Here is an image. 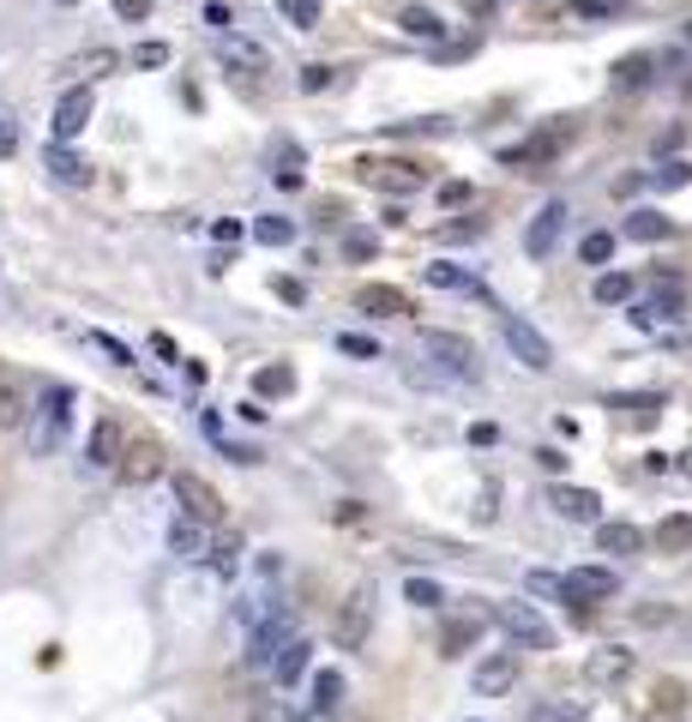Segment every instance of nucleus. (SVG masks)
I'll list each match as a JSON object with an SVG mask.
<instances>
[{"label":"nucleus","mask_w":692,"mask_h":722,"mask_svg":"<svg viewBox=\"0 0 692 722\" xmlns=\"http://www.w3.org/2000/svg\"><path fill=\"white\" fill-rule=\"evenodd\" d=\"M416 343H421V355H440V368L409 361V385H476L482 380V361L470 338H458V331H416Z\"/></svg>","instance_id":"f257e3e1"},{"label":"nucleus","mask_w":692,"mask_h":722,"mask_svg":"<svg viewBox=\"0 0 692 722\" xmlns=\"http://www.w3.org/2000/svg\"><path fill=\"white\" fill-rule=\"evenodd\" d=\"M73 428V385H43V392L31 397V416H24V446H31V458H55L61 440H67Z\"/></svg>","instance_id":"f03ea898"},{"label":"nucleus","mask_w":692,"mask_h":722,"mask_svg":"<svg viewBox=\"0 0 692 722\" xmlns=\"http://www.w3.org/2000/svg\"><path fill=\"white\" fill-rule=\"evenodd\" d=\"M488 621L506 632L512 650H554V626H548L542 614L530 609V602H494Z\"/></svg>","instance_id":"7ed1b4c3"},{"label":"nucleus","mask_w":692,"mask_h":722,"mask_svg":"<svg viewBox=\"0 0 692 722\" xmlns=\"http://www.w3.org/2000/svg\"><path fill=\"white\" fill-rule=\"evenodd\" d=\"M499 338H506L512 361H524L530 373H548V368H554V343H548L524 314H499Z\"/></svg>","instance_id":"20e7f679"},{"label":"nucleus","mask_w":692,"mask_h":722,"mask_svg":"<svg viewBox=\"0 0 692 722\" xmlns=\"http://www.w3.org/2000/svg\"><path fill=\"white\" fill-rule=\"evenodd\" d=\"M169 488H175V506H182L187 518H199L205 530H211V524H223V500H217V488L205 482V475L175 470V475H169Z\"/></svg>","instance_id":"39448f33"},{"label":"nucleus","mask_w":692,"mask_h":722,"mask_svg":"<svg viewBox=\"0 0 692 722\" xmlns=\"http://www.w3.org/2000/svg\"><path fill=\"white\" fill-rule=\"evenodd\" d=\"M560 578H567V609H596V602L620 597V578H614L608 566H572V572H560Z\"/></svg>","instance_id":"423d86ee"},{"label":"nucleus","mask_w":692,"mask_h":722,"mask_svg":"<svg viewBox=\"0 0 692 722\" xmlns=\"http://www.w3.org/2000/svg\"><path fill=\"white\" fill-rule=\"evenodd\" d=\"M681 314H686V289H681V277H669L657 295L633 302V326H638V331H662V326H674Z\"/></svg>","instance_id":"0eeeda50"},{"label":"nucleus","mask_w":692,"mask_h":722,"mask_svg":"<svg viewBox=\"0 0 692 722\" xmlns=\"http://www.w3.org/2000/svg\"><path fill=\"white\" fill-rule=\"evenodd\" d=\"M567 199H548L542 211L530 217V229H524V253L530 260H554V248H560V236H567Z\"/></svg>","instance_id":"6e6552de"},{"label":"nucleus","mask_w":692,"mask_h":722,"mask_svg":"<svg viewBox=\"0 0 692 722\" xmlns=\"http://www.w3.org/2000/svg\"><path fill=\"white\" fill-rule=\"evenodd\" d=\"M91 109H97V97H91V85H73V90H61V102H55V121H48V133H55V145H73V139L91 127Z\"/></svg>","instance_id":"1a4fd4ad"},{"label":"nucleus","mask_w":692,"mask_h":722,"mask_svg":"<svg viewBox=\"0 0 692 722\" xmlns=\"http://www.w3.org/2000/svg\"><path fill=\"white\" fill-rule=\"evenodd\" d=\"M289 638H296V614L277 609L272 621L253 626V638H248V668H272V663H277V650H284Z\"/></svg>","instance_id":"9d476101"},{"label":"nucleus","mask_w":692,"mask_h":722,"mask_svg":"<svg viewBox=\"0 0 692 722\" xmlns=\"http://www.w3.org/2000/svg\"><path fill=\"white\" fill-rule=\"evenodd\" d=\"M548 512H554V518H567V524H602V494L554 482V488H548Z\"/></svg>","instance_id":"9b49d317"},{"label":"nucleus","mask_w":692,"mask_h":722,"mask_svg":"<svg viewBox=\"0 0 692 722\" xmlns=\"http://www.w3.org/2000/svg\"><path fill=\"white\" fill-rule=\"evenodd\" d=\"M367 632H374V584L350 590V602H343V614H338V644L343 650H355Z\"/></svg>","instance_id":"f8f14e48"},{"label":"nucleus","mask_w":692,"mask_h":722,"mask_svg":"<svg viewBox=\"0 0 692 722\" xmlns=\"http://www.w3.org/2000/svg\"><path fill=\"white\" fill-rule=\"evenodd\" d=\"M512 680H518V650H494V656H482L476 663V675H470V687L482 692V699H499V692H512Z\"/></svg>","instance_id":"ddd939ff"},{"label":"nucleus","mask_w":692,"mask_h":722,"mask_svg":"<svg viewBox=\"0 0 692 722\" xmlns=\"http://www.w3.org/2000/svg\"><path fill=\"white\" fill-rule=\"evenodd\" d=\"M650 79H657V55H650V48L620 55V61L608 67V90H614V97H633V90H645Z\"/></svg>","instance_id":"4468645a"},{"label":"nucleus","mask_w":692,"mask_h":722,"mask_svg":"<svg viewBox=\"0 0 692 722\" xmlns=\"http://www.w3.org/2000/svg\"><path fill=\"white\" fill-rule=\"evenodd\" d=\"M114 470H121V482H127V488H145V482H157V475H163V446H157V440H139V446H127Z\"/></svg>","instance_id":"2eb2a0df"},{"label":"nucleus","mask_w":692,"mask_h":722,"mask_svg":"<svg viewBox=\"0 0 692 722\" xmlns=\"http://www.w3.org/2000/svg\"><path fill=\"white\" fill-rule=\"evenodd\" d=\"M567 133H572V127H542V133H530L524 145L506 151V169H536V163H548L560 145H567Z\"/></svg>","instance_id":"dca6fc26"},{"label":"nucleus","mask_w":692,"mask_h":722,"mask_svg":"<svg viewBox=\"0 0 692 722\" xmlns=\"http://www.w3.org/2000/svg\"><path fill=\"white\" fill-rule=\"evenodd\" d=\"M217 61H223L229 73H272V55H265L260 43H248V36H235V31L217 36Z\"/></svg>","instance_id":"f3484780"},{"label":"nucleus","mask_w":692,"mask_h":722,"mask_svg":"<svg viewBox=\"0 0 692 722\" xmlns=\"http://www.w3.org/2000/svg\"><path fill=\"white\" fill-rule=\"evenodd\" d=\"M121 451H127L121 422H109V416H102L97 428H91V440H85V463H91V470H114V463H121Z\"/></svg>","instance_id":"a211bd4d"},{"label":"nucleus","mask_w":692,"mask_h":722,"mask_svg":"<svg viewBox=\"0 0 692 722\" xmlns=\"http://www.w3.org/2000/svg\"><path fill=\"white\" fill-rule=\"evenodd\" d=\"M355 307L374 314V319H404L409 314V295L392 289V283H362V289H355Z\"/></svg>","instance_id":"6ab92c4d"},{"label":"nucleus","mask_w":692,"mask_h":722,"mask_svg":"<svg viewBox=\"0 0 692 722\" xmlns=\"http://www.w3.org/2000/svg\"><path fill=\"white\" fill-rule=\"evenodd\" d=\"M205 548H211L205 524L187 518V512H175V518H169V554H175V560H205Z\"/></svg>","instance_id":"aec40b11"},{"label":"nucleus","mask_w":692,"mask_h":722,"mask_svg":"<svg viewBox=\"0 0 692 722\" xmlns=\"http://www.w3.org/2000/svg\"><path fill=\"white\" fill-rule=\"evenodd\" d=\"M43 169L61 180V187H91V163L79 157V151H67V145H48L43 151Z\"/></svg>","instance_id":"412c9836"},{"label":"nucleus","mask_w":692,"mask_h":722,"mask_svg":"<svg viewBox=\"0 0 692 722\" xmlns=\"http://www.w3.org/2000/svg\"><path fill=\"white\" fill-rule=\"evenodd\" d=\"M307 663H314V644H307L301 632H296V638H289L284 650H277V663H272V680H277V687H296V680L307 675Z\"/></svg>","instance_id":"4be33fe9"},{"label":"nucleus","mask_w":692,"mask_h":722,"mask_svg":"<svg viewBox=\"0 0 692 722\" xmlns=\"http://www.w3.org/2000/svg\"><path fill=\"white\" fill-rule=\"evenodd\" d=\"M428 283H433V289H452V295H482V277L470 265H458V260H433L428 265Z\"/></svg>","instance_id":"5701e85b"},{"label":"nucleus","mask_w":692,"mask_h":722,"mask_svg":"<svg viewBox=\"0 0 692 722\" xmlns=\"http://www.w3.org/2000/svg\"><path fill=\"white\" fill-rule=\"evenodd\" d=\"M596 548L602 554H638V548H645V530H638V524H620V518H602L596 524Z\"/></svg>","instance_id":"b1692460"},{"label":"nucleus","mask_w":692,"mask_h":722,"mask_svg":"<svg viewBox=\"0 0 692 722\" xmlns=\"http://www.w3.org/2000/svg\"><path fill=\"white\" fill-rule=\"evenodd\" d=\"M584 675H591V680H626V675H633V650L608 644V650H596L591 663H584Z\"/></svg>","instance_id":"393cba45"},{"label":"nucleus","mask_w":692,"mask_h":722,"mask_svg":"<svg viewBox=\"0 0 692 722\" xmlns=\"http://www.w3.org/2000/svg\"><path fill=\"white\" fill-rule=\"evenodd\" d=\"M476 638H482V614H464V621H446V632H440V656H464Z\"/></svg>","instance_id":"a878e982"},{"label":"nucleus","mask_w":692,"mask_h":722,"mask_svg":"<svg viewBox=\"0 0 692 722\" xmlns=\"http://www.w3.org/2000/svg\"><path fill=\"white\" fill-rule=\"evenodd\" d=\"M114 67H121L114 48H85V55H73L61 73H73V79H102V73H114Z\"/></svg>","instance_id":"bb28decb"},{"label":"nucleus","mask_w":692,"mask_h":722,"mask_svg":"<svg viewBox=\"0 0 692 722\" xmlns=\"http://www.w3.org/2000/svg\"><path fill=\"white\" fill-rule=\"evenodd\" d=\"M591 302H596V307H620V302H633V277H626V271H596Z\"/></svg>","instance_id":"cd10ccee"},{"label":"nucleus","mask_w":692,"mask_h":722,"mask_svg":"<svg viewBox=\"0 0 692 722\" xmlns=\"http://www.w3.org/2000/svg\"><path fill=\"white\" fill-rule=\"evenodd\" d=\"M626 236H633V241H669L674 236V217H662V211H650V205H645V211L626 217Z\"/></svg>","instance_id":"c85d7f7f"},{"label":"nucleus","mask_w":692,"mask_h":722,"mask_svg":"<svg viewBox=\"0 0 692 722\" xmlns=\"http://www.w3.org/2000/svg\"><path fill=\"white\" fill-rule=\"evenodd\" d=\"M24 416H31V397H24L12 380H0V434H19Z\"/></svg>","instance_id":"c756f323"},{"label":"nucleus","mask_w":692,"mask_h":722,"mask_svg":"<svg viewBox=\"0 0 692 722\" xmlns=\"http://www.w3.org/2000/svg\"><path fill=\"white\" fill-rule=\"evenodd\" d=\"M397 31H404V36H421V43H440L446 24L433 19L428 7H404V12H397Z\"/></svg>","instance_id":"7c9ffc66"},{"label":"nucleus","mask_w":692,"mask_h":722,"mask_svg":"<svg viewBox=\"0 0 692 722\" xmlns=\"http://www.w3.org/2000/svg\"><path fill=\"white\" fill-rule=\"evenodd\" d=\"M530 716L536 722H584L591 716V704L584 699H542V704H530Z\"/></svg>","instance_id":"2f4dec72"},{"label":"nucleus","mask_w":692,"mask_h":722,"mask_svg":"<svg viewBox=\"0 0 692 722\" xmlns=\"http://www.w3.org/2000/svg\"><path fill=\"white\" fill-rule=\"evenodd\" d=\"M253 241H260V248H289V241H296V223H289V217H253Z\"/></svg>","instance_id":"473e14b6"},{"label":"nucleus","mask_w":692,"mask_h":722,"mask_svg":"<svg viewBox=\"0 0 692 722\" xmlns=\"http://www.w3.org/2000/svg\"><path fill=\"white\" fill-rule=\"evenodd\" d=\"M253 392L260 397H289L296 392V368H284V361H277V368H260L253 373Z\"/></svg>","instance_id":"72a5a7b5"},{"label":"nucleus","mask_w":692,"mask_h":722,"mask_svg":"<svg viewBox=\"0 0 692 722\" xmlns=\"http://www.w3.org/2000/svg\"><path fill=\"white\" fill-rule=\"evenodd\" d=\"M657 548H669V554L692 548V512H674V518L657 524Z\"/></svg>","instance_id":"f704fd0d"},{"label":"nucleus","mask_w":692,"mask_h":722,"mask_svg":"<svg viewBox=\"0 0 692 722\" xmlns=\"http://www.w3.org/2000/svg\"><path fill=\"white\" fill-rule=\"evenodd\" d=\"M205 560H211L217 566V572H235V566H241V536L235 530H223V536H211V548H205Z\"/></svg>","instance_id":"c9c22d12"},{"label":"nucleus","mask_w":692,"mask_h":722,"mask_svg":"<svg viewBox=\"0 0 692 722\" xmlns=\"http://www.w3.org/2000/svg\"><path fill=\"white\" fill-rule=\"evenodd\" d=\"M343 704V675L338 668H319L314 675V711H338Z\"/></svg>","instance_id":"e433bc0d"},{"label":"nucleus","mask_w":692,"mask_h":722,"mask_svg":"<svg viewBox=\"0 0 692 722\" xmlns=\"http://www.w3.org/2000/svg\"><path fill=\"white\" fill-rule=\"evenodd\" d=\"M524 590H530V597H548V602H567V578H560V572H542V566H536V572H524Z\"/></svg>","instance_id":"4c0bfd02"},{"label":"nucleus","mask_w":692,"mask_h":722,"mask_svg":"<svg viewBox=\"0 0 692 722\" xmlns=\"http://www.w3.org/2000/svg\"><path fill=\"white\" fill-rule=\"evenodd\" d=\"M650 180H657V193L692 187V163H686V157H669V163H662V169H650Z\"/></svg>","instance_id":"58836bf2"},{"label":"nucleus","mask_w":692,"mask_h":722,"mask_svg":"<svg viewBox=\"0 0 692 722\" xmlns=\"http://www.w3.org/2000/svg\"><path fill=\"white\" fill-rule=\"evenodd\" d=\"M579 260H584V265H608V260H614V236H608V229H596V236L579 241Z\"/></svg>","instance_id":"ea45409f"},{"label":"nucleus","mask_w":692,"mask_h":722,"mask_svg":"<svg viewBox=\"0 0 692 722\" xmlns=\"http://www.w3.org/2000/svg\"><path fill=\"white\" fill-rule=\"evenodd\" d=\"M404 602H416V609H440L446 590L433 584V578H409V584H404Z\"/></svg>","instance_id":"a19ab883"},{"label":"nucleus","mask_w":692,"mask_h":722,"mask_svg":"<svg viewBox=\"0 0 692 722\" xmlns=\"http://www.w3.org/2000/svg\"><path fill=\"white\" fill-rule=\"evenodd\" d=\"M277 12H284L296 31H314L319 24V0H277Z\"/></svg>","instance_id":"79ce46f5"},{"label":"nucleus","mask_w":692,"mask_h":722,"mask_svg":"<svg viewBox=\"0 0 692 722\" xmlns=\"http://www.w3.org/2000/svg\"><path fill=\"white\" fill-rule=\"evenodd\" d=\"M127 67L151 73V67H169V43H139L133 55H127Z\"/></svg>","instance_id":"37998d69"},{"label":"nucleus","mask_w":692,"mask_h":722,"mask_svg":"<svg viewBox=\"0 0 692 722\" xmlns=\"http://www.w3.org/2000/svg\"><path fill=\"white\" fill-rule=\"evenodd\" d=\"M338 350H343V355H355V361H380V343L367 338V331H343Z\"/></svg>","instance_id":"c03bdc74"},{"label":"nucleus","mask_w":692,"mask_h":722,"mask_svg":"<svg viewBox=\"0 0 692 722\" xmlns=\"http://www.w3.org/2000/svg\"><path fill=\"white\" fill-rule=\"evenodd\" d=\"M91 343H97V350L114 361V368H133V350H127L121 338H109V331H91Z\"/></svg>","instance_id":"a18cd8bd"},{"label":"nucleus","mask_w":692,"mask_h":722,"mask_svg":"<svg viewBox=\"0 0 692 722\" xmlns=\"http://www.w3.org/2000/svg\"><path fill=\"white\" fill-rule=\"evenodd\" d=\"M572 12H579V19H614L620 0H572Z\"/></svg>","instance_id":"49530a36"},{"label":"nucleus","mask_w":692,"mask_h":722,"mask_svg":"<svg viewBox=\"0 0 692 722\" xmlns=\"http://www.w3.org/2000/svg\"><path fill=\"white\" fill-rule=\"evenodd\" d=\"M331 79H338L331 67H301V90H307V97H319V90H331Z\"/></svg>","instance_id":"de8ad7c7"},{"label":"nucleus","mask_w":692,"mask_h":722,"mask_svg":"<svg viewBox=\"0 0 692 722\" xmlns=\"http://www.w3.org/2000/svg\"><path fill=\"white\" fill-rule=\"evenodd\" d=\"M205 24H211V31L223 36L229 24H235V7H223V0H211V7H205Z\"/></svg>","instance_id":"09e8293b"},{"label":"nucleus","mask_w":692,"mask_h":722,"mask_svg":"<svg viewBox=\"0 0 692 722\" xmlns=\"http://www.w3.org/2000/svg\"><path fill=\"white\" fill-rule=\"evenodd\" d=\"M12 151H19V121L0 109V157H12Z\"/></svg>","instance_id":"8fccbe9b"},{"label":"nucleus","mask_w":692,"mask_h":722,"mask_svg":"<svg viewBox=\"0 0 692 722\" xmlns=\"http://www.w3.org/2000/svg\"><path fill=\"white\" fill-rule=\"evenodd\" d=\"M114 12H121L127 24H145L151 19V0H114Z\"/></svg>","instance_id":"3c124183"},{"label":"nucleus","mask_w":692,"mask_h":722,"mask_svg":"<svg viewBox=\"0 0 692 722\" xmlns=\"http://www.w3.org/2000/svg\"><path fill=\"white\" fill-rule=\"evenodd\" d=\"M248 722H296V716H289V711H284V704H277V699H272V704H260V711H253Z\"/></svg>","instance_id":"603ef678"},{"label":"nucleus","mask_w":692,"mask_h":722,"mask_svg":"<svg viewBox=\"0 0 692 722\" xmlns=\"http://www.w3.org/2000/svg\"><path fill=\"white\" fill-rule=\"evenodd\" d=\"M464 199H470L464 180H440V205H464Z\"/></svg>","instance_id":"864d4df0"},{"label":"nucleus","mask_w":692,"mask_h":722,"mask_svg":"<svg viewBox=\"0 0 692 722\" xmlns=\"http://www.w3.org/2000/svg\"><path fill=\"white\" fill-rule=\"evenodd\" d=\"M343 253H350V260H367V253H374V236H350L343 241Z\"/></svg>","instance_id":"5fc2aeb1"},{"label":"nucleus","mask_w":692,"mask_h":722,"mask_svg":"<svg viewBox=\"0 0 692 722\" xmlns=\"http://www.w3.org/2000/svg\"><path fill=\"white\" fill-rule=\"evenodd\" d=\"M614 409H662V397H608Z\"/></svg>","instance_id":"6e6d98bb"},{"label":"nucleus","mask_w":692,"mask_h":722,"mask_svg":"<svg viewBox=\"0 0 692 722\" xmlns=\"http://www.w3.org/2000/svg\"><path fill=\"white\" fill-rule=\"evenodd\" d=\"M211 236L217 241H241V223H235V217H223V223H211Z\"/></svg>","instance_id":"4d7b16f0"},{"label":"nucleus","mask_w":692,"mask_h":722,"mask_svg":"<svg viewBox=\"0 0 692 722\" xmlns=\"http://www.w3.org/2000/svg\"><path fill=\"white\" fill-rule=\"evenodd\" d=\"M151 350H157L163 361H182V350H175V338H163V331H157V338H151Z\"/></svg>","instance_id":"13d9d810"},{"label":"nucleus","mask_w":692,"mask_h":722,"mask_svg":"<svg viewBox=\"0 0 692 722\" xmlns=\"http://www.w3.org/2000/svg\"><path fill=\"white\" fill-rule=\"evenodd\" d=\"M686 43H692V24H686Z\"/></svg>","instance_id":"bf43d9fd"},{"label":"nucleus","mask_w":692,"mask_h":722,"mask_svg":"<svg viewBox=\"0 0 692 722\" xmlns=\"http://www.w3.org/2000/svg\"><path fill=\"white\" fill-rule=\"evenodd\" d=\"M61 7H73V0H61Z\"/></svg>","instance_id":"052dcab7"}]
</instances>
